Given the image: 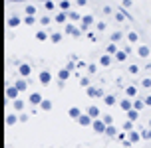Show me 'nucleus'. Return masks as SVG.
I'll list each match as a JSON object with an SVG mask.
<instances>
[{"label": "nucleus", "mask_w": 151, "mask_h": 148, "mask_svg": "<svg viewBox=\"0 0 151 148\" xmlns=\"http://www.w3.org/2000/svg\"><path fill=\"white\" fill-rule=\"evenodd\" d=\"M106 128H107V125L104 123V118H101V117L93 118V123H91V130H93L96 134H104V132H106Z\"/></svg>", "instance_id": "f257e3e1"}, {"label": "nucleus", "mask_w": 151, "mask_h": 148, "mask_svg": "<svg viewBox=\"0 0 151 148\" xmlns=\"http://www.w3.org/2000/svg\"><path fill=\"white\" fill-rule=\"evenodd\" d=\"M93 22H96V18L91 14H86V16H82V22H80V28H82V32L86 34L88 30H90V26H93Z\"/></svg>", "instance_id": "f03ea898"}, {"label": "nucleus", "mask_w": 151, "mask_h": 148, "mask_svg": "<svg viewBox=\"0 0 151 148\" xmlns=\"http://www.w3.org/2000/svg\"><path fill=\"white\" fill-rule=\"evenodd\" d=\"M68 36H72V38H80L82 36V28L80 26H76V22H72V24H66V30H64Z\"/></svg>", "instance_id": "7ed1b4c3"}, {"label": "nucleus", "mask_w": 151, "mask_h": 148, "mask_svg": "<svg viewBox=\"0 0 151 148\" xmlns=\"http://www.w3.org/2000/svg\"><path fill=\"white\" fill-rule=\"evenodd\" d=\"M86 95H88V97H91V99H93V97H101V99L106 97L101 89H99V87H93V85H90V87H86Z\"/></svg>", "instance_id": "20e7f679"}, {"label": "nucleus", "mask_w": 151, "mask_h": 148, "mask_svg": "<svg viewBox=\"0 0 151 148\" xmlns=\"http://www.w3.org/2000/svg\"><path fill=\"white\" fill-rule=\"evenodd\" d=\"M38 81H40V85H50V81H52V73L48 71V69H44V71H40V75H38Z\"/></svg>", "instance_id": "39448f33"}, {"label": "nucleus", "mask_w": 151, "mask_h": 148, "mask_svg": "<svg viewBox=\"0 0 151 148\" xmlns=\"http://www.w3.org/2000/svg\"><path fill=\"white\" fill-rule=\"evenodd\" d=\"M18 95H20V89L16 87L14 83L6 87V99H12V101H14V99H18Z\"/></svg>", "instance_id": "423d86ee"}, {"label": "nucleus", "mask_w": 151, "mask_h": 148, "mask_svg": "<svg viewBox=\"0 0 151 148\" xmlns=\"http://www.w3.org/2000/svg\"><path fill=\"white\" fill-rule=\"evenodd\" d=\"M117 105H119V109H121L123 113H127L129 109H133V99H131V97H127V99H121Z\"/></svg>", "instance_id": "0eeeda50"}, {"label": "nucleus", "mask_w": 151, "mask_h": 148, "mask_svg": "<svg viewBox=\"0 0 151 148\" xmlns=\"http://www.w3.org/2000/svg\"><path fill=\"white\" fill-rule=\"evenodd\" d=\"M113 55L111 53H104V55H101V57H99V67H109L113 63Z\"/></svg>", "instance_id": "6e6552de"}, {"label": "nucleus", "mask_w": 151, "mask_h": 148, "mask_svg": "<svg viewBox=\"0 0 151 148\" xmlns=\"http://www.w3.org/2000/svg\"><path fill=\"white\" fill-rule=\"evenodd\" d=\"M91 123H93V118H91V115H88V113H86V115H80V118H78V125L80 126H91Z\"/></svg>", "instance_id": "1a4fd4ad"}, {"label": "nucleus", "mask_w": 151, "mask_h": 148, "mask_svg": "<svg viewBox=\"0 0 151 148\" xmlns=\"http://www.w3.org/2000/svg\"><path fill=\"white\" fill-rule=\"evenodd\" d=\"M70 77H72V71L68 67H60L58 69V81H68Z\"/></svg>", "instance_id": "9d476101"}, {"label": "nucleus", "mask_w": 151, "mask_h": 148, "mask_svg": "<svg viewBox=\"0 0 151 148\" xmlns=\"http://www.w3.org/2000/svg\"><path fill=\"white\" fill-rule=\"evenodd\" d=\"M18 73H20V77H30V73H32L30 63H20L18 65Z\"/></svg>", "instance_id": "9b49d317"}, {"label": "nucleus", "mask_w": 151, "mask_h": 148, "mask_svg": "<svg viewBox=\"0 0 151 148\" xmlns=\"http://www.w3.org/2000/svg\"><path fill=\"white\" fill-rule=\"evenodd\" d=\"M8 28H16V26H20V24H24V18H18V16H8Z\"/></svg>", "instance_id": "f8f14e48"}, {"label": "nucleus", "mask_w": 151, "mask_h": 148, "mask_svg": "<svg viewBox=\"0 0 151 148\" xmlns=\"http://www.w3.org/2000/svg\"><path fill=\"white\" fill-rule=\"evenodd\" d=\"M44 101V97L40 95V93H32L30 97H28V103L30 105H34V107H40V103Z\"/></svg>", "instance_id": "ddd939ff"}, {"label": "nucleus", "mask_w": 151, "mask_h": 148, "mask_svg": "<svg viewBox=\"0 0 151 148\" xmlns=\"http://www.w3.org/2000/svg\"><path fill=\"white\" fill-rule=\"evenodd\" d=\"M68 20H70V18H68V12H64V10H60L58 14L54 16V22H56V24H66Z\"/></svg>", "instance_id": "4468645a"}, {"label": "nucleus", "mask_w": 151, "mask_h": 148, "mask_svg": "<svg viewBox=\"0 0 151 148\" xmlns=\"http://www.w3.org/2000/svg\"><path fill=\"white\" fill-rule=\"evenodd\" d=\"M127 138L133 142V144H137L139 140H143V136H141V132H139V130H129V132H127Z\"/></svg>", "instance_id": "2eb2a0df"}, {"label": "nucleus", "mask_w": 151, "mask_h": 148, "mask_svg": "<svg viewBox=\"0 0 151 148\" xmlns=\"http://www.w3.org/2000/svg\"><path fill=\"white\" fill-rule=\"evenodd\" d=\"M34 38H36L38 42H46V40H50V34H48L46 28H44V30H38L36 34H34Z\"/></svg>", "instance_id": "dca6fc26"}, {"label": "nucleus", "mask_w": 151, "mask_h": 148, "mask_svg": "<svg viewBox=\"0 0 151 148\" xmlns=\"http://www.w3.org/2000/svg\"><path fill=\"white\" fill-rule=\"evenodd\" d=\"M16 123H20V117L18 115H14V113L6 115V126H14Z\"/></svg>", "instance_id": "f3484780"}, {"label": "nucleus", "mask_w": 151, "mask_h": 148, "mask_svg": "<svg viewBox=\"0 0 151 148\" xmlns=\"http://www.w3.org/2000/svg\"><path fill=\"white\" fill-rule=\"evenodd\" d=\"M123 93H125V97L135 99V97H137V87H135V85H127V87L123 89Z\"/></svg>", "instance_id": "a211bd4d"}, {"label": "nucleus", "mask_w": 151, "mask_h": 148, "mask_svg": "<svg viewBox=\"0 0 151 148\" xmlns=\"http://www.w3.org/2000/svg\"><path fill=\"white\" fill-rule=\"evenodd\" d=\"M137 55H139V57H149V53H151V50H149V47H147V45H139V47H137Z\"/></svg>", "instance_id": "6ab92c4d"}, {"label": "nucleus", "mask_w": 151, "mask_h": 148, "mask_svg": "<svg viewBox=\"0 0 151 148\" xmlns=\"http://www.w3.org/2000/svg\"><path fill=\"white\" fill-rule=\"evenodd\" d=\"M14 85H16L18 89H20V93L28 89V81H26V77H20V79H16V81H14Z\"/></svg>", "instance_id": "aec40b11"}, {"label": "nucleus", "mask_w": 151, "mask_h": 148, "mask_svg": "<svg viewBox=\"0 0 151 148\" xmlns=\"http://www.w3.org/2000/svg\"><path fill=\"white\" fill-rule=\"evenodd\" d=\"M24 105H26V103H24L22 99H14V101H12V109H14L16 113H22L24 111Z\"/></svg>", "instance_id": "412c9836"}, {"label": "nucleus", "mask_w": 151, "mask_h": 148, "mask_svg": "<svg viewBox=\"0 0 151 148\" xmlns=\"http://www.w3.org/2000/svg\"><path fill=\"white\" fill-rule=\"evenodd\" d=\"M104 134H106V136H109V138H115V136L119 134V130H117L113 125H107V128H106V132H104Z\"/></svg>", "instance_id": "4be33fe9"}, {"label": "nucleus", "mask_w": 151, "mask_h": 148, "mask_svg": "<svg viewBox=\"0 0 151 148\" xmlns=\"http://www.w3.org/2000/svg\"><path fill=\"white\" fill-rule=\"evenodd\" d=\"M113 18H115V22H119V24H123L125 20H129V16L123 12V8H121L119 12H115V16H113Z\"/></svg>", "instance_id": "5701e85b"}, {"label": "nucleus", "mask_w": 151, "mask_h": 148, "mask_svg": "<svg viewBox=\"0 0 151 148\" xmlns=\"http://www.w3.org/2000/svg\"><path fill=\"white\" fill-rule=\"evenodd\" d=\"M88 115H91V118H98L101 113H99V107L98 105H90L88 107Z\"/></svg>", "instance_id": "b1692460"}, {"label": "nucleus", "mask_w": 151, "mask_h": 148, "mask_svg": "<svg viewBox=\"0 0 151 148\" xmlns=\"http://www.w3.org/2000/svg\"><path fill=\"white\" fill-rule=\"evenodd\" d=\"M104 103H106L107 107H113V105H117L119 101H117V97H115V95H106V97H104Z\"/></svg>", "instance_id": "393cba45"}, {"label": "nucleus", "mask_w": 151, "mask_h": 148, "mask_svg": "<svg viewBox=\"0 0 151 148\" xmlns=\"http://www.w3.org/2000/svg\"><path fill=\"white\" fill-rule=\"evenodd\" d=\"M80 115H82V109H78V107H72V109L68 111V117L74 118V120H78V118H80Z\"/></svg>", "instance_id": "a878e982"}, {"label": "nucleus", "mask_w": 151, "mask_h": 148, "mask_svg": "<svg viewBox=\"0 0 151 148\" xmlns=\"http://www.w3.org/2000/svg\"><path fill=\"white\" fill-rule=\"evenodd\" d=\"M139 113H141V111H137V109H129V111L125 113V117H127L129 120H133V123H135L137 118H139Z\"/></svg>", "instance_id": "bb28decb"}, {"label": "nucleus", "mask_w": 151, "mask_h": 148, "mask_svg": "<svg viewBox=\"0 0 151 148\" xmlns=\"http://www.w3.org/2000/svg\"><path fill=\"white\" fill-rule=\"evenodd\" d=\"M68 18H70V22H82V14H78V12H76V10H70L68 12Z\"/></svg>", "instance_id": "cd10ccee"}, {"label": "nucleus", "mask_w": 151, "mask_h": 148, "mask_svg": "<svg viewBox=\"0 0 151 148\" xmlns=\"http://www.w3.org/2000/svg\"><path fill=\"white\" fill-rule=\"evenodd\" d=\"M36 22H40V20H36V14H26L24 16V24H26V26H34Z\"/></svg>", "instance_id": "c85d7f7f"}, {"label": "nucleus", "mask_w": 151, "mask_h": 148, "mask_svg": "<svg viewBox=\"0 0 151 148\" xmlns=\"http://www.w3.org/2000/svg\"><path fill=\"white\" fill-rule=\"evenodd\" d=\"M127 55H129V53L125 52V50H119V52L115 53V55H113V57H115V61H119V63H123V61H125V59H127Z\"/></svg>", "instance_id": "c756f323"}, {"label": "nucleus", "mask_w": 151, "mask_h": 148, "mask_svg": "<svg viewBox=\"0 0 151 148\" xmlns=\"http://www.w3.org/2000/svg\"><path fill=\"white\" fill-rule=\"evenodd\" d=\"M117 52H119V50H117V44H115V42H109V44H107V47H106V53H111V55H115Z\"/></svg>", "instance_id": "7c9ffc66"}, {"label": "nucleus", "mask_w": 151, "mask_h": 148, "mask_svg": "<svg viewBox=\"0 0 151 148\" xmlns=\"http://www.w3.org/2000/svg\"><path fill=\"white\" fill-rule=\"evenodd\" d=\"M52 107H54V105H52V101H50V99H44V101L40 103V109H42V111H46V113L52 111Z\"/></svg>", "instance_id": "2f4dec72"}, {"label": "nucleus", "mask_w": 151, "mask_h": 148, "mask_svg": "<svg viewBox=\"0 0 151 148\" xmlns=\"http://www.w3.org/2000/svg\"><path fill=\"white\" fill-rule=\"evenodd\" d=\"M52 22H54V18H50V16H42V18H40V26H42V28H48Z\"/></svg>", "instance_id": "473e14b6"}, {"label": "nucleus", "mask_w": 151, "mask_h": 148, "mask_svg": "<svg viewBox=\"0 0 151 148\" xmlns=\"http://www.w3.org/2000/svg\"><path fill=\"white\" fill-rule=\"evenodd\" d=\"M143 107H147V105H145V101L143 99H133V109H137V111H141V109H143Z\"/></svg>", "instance_id": "72a5a7b5"}, {"label": "nucleus", "mask_w": 151, "mask_h": 148, "mask_svg": "<svg viewBox=\"0 0 151 148\" xmlns=\"http://www.w3.org/2000/svg\"><path fill=\"white\" fill-rule=\"evenodd\" d=\"M125 38H127L129 44H137V40H139V34H137V32H129Z\"/></svg>", "instance_id": "f704fd0d"}, {"label": "nucleus", "mask_w": 151, "mask_h": 148, "mask_svg": "<svg viewBox=\"0 0 151 148\" xmlns=\"http://www.w3.org/2000/svg\"><path fill=\"white\" fill-rule=\"evenodd\" d=\"M50 42H52V44H60V42H62V34H60V32L50 34Z\"/></svg>", "instance_id": "c9c22d12"}, {"label": "nucleus", "mask_w": 151, "mask_h": 148, "mask_svg": "<svg viewBox=\"0 0 151 148\" xmlns=\"http://www.w3.org/2000/svg\"><path fill=\"white\" fill-rule=\"evenodd\" d=\"M121 40H123V34H121V32H113L111 36H109V42H115V44L121 42Z\"/></svg>", "instance_id": "e433bc0d"}, {"label": "nucleus", "mask_w": 151, "mask_h": 148, "mask_svg": "<svg viewBox=\"0 0 151 148\" xmlns=\"http://www.w3.org/2000/svg\"><path fill=\"white\" fill-rule=\"evenodd\" d=\"M70 8H72V2H70V0H60V10L70 12Z\"/></svg>", "instance_id": "4c0bfd02"}, {"label": "nucleus", "mask_w": 151, "mask_h": 148, "mask_svg": "<svg viewBox=\"0 0 151 148\" xmlns=\"http://www.w3.org/2000/svg\"><path fill=\"white\" fill-rule=\"evenodd\" d=\"M44 8L48 12H52V10H56V2L54 0H44Z\"/></svg>", "instance_id": "58836bf2"}, {"label": "nucleus", "mask_w": 151, "mask_h": 148, "mask_svg": "<svg viewBox=\"0 0 151 148\" xmlns=\"http://www.w3.org/2000/svg\"><path fill=\"white\" fill-rule=\"evenodd\" d=\"M86 69H88V75H96L98 73V65H96V63H88Z\"/></svg>", "instance_id": "ea45409f"}, {"label": "nucleus", "mask_w": 151, "mask_h": 148, "mask_svg": "<svg viewBox=\"0 0 151 148\" xmlns=\"http://www.w3.org/2000/svg\"><path fill=\"white\" fill-rule=\"evenodd\" d=\"M141 136H143V140H151V126L141 128Z\"/></svg>", "instance_id": "a19ab883"}, {"label": "nucleus", "mask_w": 151, "mask_h": 148, "mask_svg": "<svg viewBox=\"0 0 151 148\" xmlns=\"http://www.w3.org/2000/svg\"><path fill=\"white\" fill-rule=\"evenodd\" d=\"M80 85H82L83 89L90 87V85H91V79H90V77H80Z\"/></svg>", "instance_id": "79ce46f5"}, {"label": "nucleus", "mask_w": 151, "mask_h": 148, "mask_svg": "<svg viewBox=\"0 0 151 148\" xmlns=\"http://www.w3.org/2000/svg\"><path fill=\"white\" fill-rule=\"evenodd\" d=\"M86 38H88L90 42H98V36H96V34H93L91 30H88V32H86Z\"/></svg>", "instance_id": "37998d69"}, {"label": "nucleus", "mask_w": 151, "mask_h": 148, "mask_svg": "<svg viewBox=\"0 0 151 148\" xmlns=\"http://www.w3.org/2000/svg\"><path fill=\"white\" fill-rule=\"evenodd\" d=\"M123 130H127V132H129V130H133V120H129V118H127V120L123 123Z\"/></svg>", "instance_id": "c03bdc74"}, {"label": "nucleus", "mask_w": 151, "mask_h": 148, "mask_svg": "<svg viewBox=\"0 0 151 148\" xmlns=\"http://www.w3.org/2000/svg\"><path fill=\"white\" fill-rule=\"evenodd\" d=\"M127 71H129V73H131V75H137V73H139V65H135V63H131V65H129V69H127Z\"/></svg>", "instance_id": "a18cd8bd"}, {"label": "nucleus", "mask_w": 151, "mask_h": 148, "mask_svg": "<svg viewBox=\"0 0 151 148\" xmlns=\"http://www.w3.org/2000/svg\"><path fill=\"white\" fill-rule=\"evenodd\" d=\"M131 6H133V2H131V0H121V8H123V10H129Z\"/></svg>", "instance_id": "49530a36"}, {"label": "nucleus", "mask_w": 151, "mask_h": 148, "mask_svg": "<svg viewBox=\"0 0 151 148\" xmlns=\"http://www.w3.org/2000/svg\"><path fill=\"white\" fill-rule=\"evenodd\" d=\"M101 118H104L106 125H113V117H111V115H101Z\"/></svg>", "instance_id": "de8ad7c7"}, {"label": "nucleus", "mask_w": 151, "mask_h": 148, "mask_svg": "<svg viewBox=\"0 0 151 148\" xmlns=\"http://www.w3.org/2000/svg\"><path fill=\"white\" fill-rule=\"evenodd\" d=\"M26 14H36V6L34 4H26Z\"/></svg>", "instance_id": "09e8293b"}, {"label": "nucleus", "mask_w": 151, "mask_h": 148, "mask_svg": "<svg viewBox=\"0 0 151 148\" xmlns=\"http://www.w3.org/2000/svg\"><path fill=\"white\" fill-rule=\"evenodd\" d=\"M141 87H143V89H151V79H149V77H145L143 81H141Z\"/></svg>", "instance_id": "8fccbe9b"}, {"label": "nucleus", "mask_w": 151, "mask_h": 148, "mask_svg": "<svg viewBox=\"0 0 151 148\" xmlns=\"http://www.w3.org/2000/svg\"><path fill=\"white\" fill-rule=\"evenodd\" d=\"M96 28H98V32H104V30L107 28V24L104 22V20H101V22H98V24H96Z\"/></svg>", "instance_id": "3c124183"}, {"label": "nucleus", "mask_w": 151, "mask_h": 148, "mask_svg": "<svg viewBox=\"0 0 151 148\" xmlns=\"http://www.w3.org/2000/svg\"><path fill=\"white\" fill-rule=\"evenodd\" d=\"M115 138H117V140H125V138H127V130H123V132H119L117 136H115Z\"/></svg>", "instance_id": "603ef678"}, {"label": "nucleus", "mask_w": 151, "mask_h": 148, "mask_svg": "<svg viewBox=\"0 0 151 148\" xmlns=\"http://www.w3.org/2000/svg\"><path fill=\"white\" fill-rule=\"evenodd\" d=\"M76 6H88V0H76Z\"/></svg>", "instance_id": "864d4df0"}, {"label": "nucleus", "mask_w": 151, "mask_h": 148, "mask_svg": "<svg viewBox=\"0 0 151 148\" xmlns=\"http://www.w3.org/2000/svg\"><path fill=\"white\" fill-rule=\"evenodd\" d=\"M20 123H28V115H26V113L20 115Z\"/></svg>", "instance_id": "5fc2aeb1"}, {"label": "nucleus", "mask_w": 151, "mask_h": 148, "mask_svg": "<svg viewBox=\"0 0 151 148\" xmlns=\"http://www.w3.org/2000/svg\"><path fill=\"white\" fill-rule=\"evenodd\" d=\"M111 12H113V10H111V8H109V6H104V14H106V16H109V14H111Z\"/></svg>", "instance_id": "6e6d98bb"}, {"label": "nucleus", "mask_w": 151, "mask_h": 148, "mask_svg": "<svg viewBox=\"0 0 151 148\" xmlns=\"http://www.w3.org/2000/svg\"><path fill=\"white\" fill-rule=\"evenodd\" d=\"M143 101H145V105H147V107H151V95L149 97H143Z\"/></svg>", "instance_id": "4d7b16f0"}, {"label": "nucleus", "mask_w": 151, "mask_h": 148, "mask_svg": "<svg viewBox=\"0 0 151 148\" xmlns=\"http://www.w3.org/2000/svg\"><path fill=\"white\" fill-rule=\"evenodd\" d=\"M8 2H22V0H8Z\"/></svg>", "instance_id": "13d9d810"}, {"label": "nucleus", "mask_w": 151, "mask_h": 148, "mask_svg": "<svg viewBox=\"0 0 151 148\" xmlns=\"http://www.w3.org/2000/svg\"><path fill=\"white\" fill-rule=\"evenodd\" d=\"M149 126H151V118H149Z\"/></svg>", "instance_id": "bf43d9fd"}]
</instances>
